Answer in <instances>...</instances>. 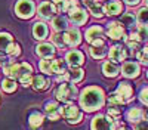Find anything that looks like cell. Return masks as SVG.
Wrapping results in <instances>:
<instances>
[{
	"label": "cell",
	"instance_id": "cell-1",
	"mask_svg": "<svg viewBox=\"0 0 148 130\" xmlns=\"http://www.w3.org/2000/svg\"><path fill=\"white\" fill-rule=\"evenodd\" d=\"M105 102V96H104V92L101 87H96V86H90V87H86L82 92V96H80V105L84 111H96L99 110L101 106Z\"/></svg>",
	"mask_w": 148,
	"mask_h": 130
},
{
	"label": "cell",
	"instance_id": "cell-2",
	"mask_svg": "<svg viewBox=\"0 0 148 130\" xmlns=\"http://www.w3.org/2000/svg\"><path fill=\"white\" fill-rule=\"evenodd\" d=\"M3 73L8 76V77H12V78H18L22 86H30L31 84V73H33V68L30 64L27 62H22V64H6L3 67Z\"/></svg>",
	"mask_w": 148,
	"mask_h": 130
},
{
	"label": "cell",
	"instance_id": "cell-3",
	"mask_svg": "<svg viewBox=\"0 0 148 130\" xmlns=\"http://www.w3.org/2000/svg\"><path fill=\"white\" fill-rule=\"evenodd\" d=\"M132 95H133V89L130 87V84L126 81H121L117 90L110 95L108 102H110V105H123L132 99Z\"/></svg>",
	"mask_w": 148,
	"mask_h": 130
},
{
	"label": "cell",
	"instance_id": "cell-4",
	"mask_svg": "<svg viewBox=\"0 0 148 130\" xmlns=\"http://www.w3.org/2000/svg\"><path fill=\"white\" fill-rule=\"evenodd\" d=\"M55 96L61 102H71L77 98V87L70 81H62L55 92Z\"/></svg>",
	"mask_w": 148,
	"mask_h": 130
},
{
	"label": "cell",
	"instance_id": "cell-5",
	"mask_svg": "<svg viewBox=\"0 0 148 130\" xmlns=\"http://www.w3.org/2000/svg\"><path fill=\"white\" fill-rule=\"evenodd\" d=\"M116 120L110 115H96L92 120V130H116Z\"/></svg>",
	"mask_w": 148,
	"mask_h": 130
},
{
	"label": "cell",
	"instance_id": "cell-6",
	"mask_svg": "<svg viewBox=\"0 0 148 130\" xmlns=\"http://www.w3.org/2000/svg\"><path fill=\"white\" fill-rule=\"evenodd\" d=\"M61 114L67 118V121L70 124H76V123H80L83 120V114L80 112V110L76 105L68 103V102L64 106H61Z\"/></svg>",
	"mask_w": 148,
	"mask_h": 130
},
{
	"label": "cell",
	"instance_id": "cell-7",
	"mask_svg": "<svg viewBox=\"0 0 148 130\" xmlns=\"http://www.w3.org/2000/svg\"><path fill=\"white\" fill-rule=\"evenodd\" d=\"M36 6L31 0H19V2L15 5V14L22 18V19H28L34 15Z\"/></svg>",
	"mask_w": 148,
	"mask_h": 130
},
{
	"label": "cell",
	"instance_id": "cell-8",
	"mask_svg": "<svg viewBox=\"0 0 148 130\" xmlns=\"http://www.w3.org/2000/svg\"><path fill=\"white\" fill-rule=\"evenodd\" d=\"M83 69L79 67H71L68 71H65L64 74H61L56 77V81H70V83H79L83 80Z\"/></svg>",
	"mask_w": 148,
	"mask_h": 130
},
{
	"label": "cell",
	"instance_id": "cell-9",
	"mask_svg": "<svg viewBox=\"0 0 148 130\" xmlns=\"http://www.w3.org/2000/svg\"><path fill=\"white\" fill-rule=\"evenodd\" d=\"M86 40H88L92 46H99V44H105L104 43V39H102V35H104V30L99 27V25H93L90 27L88 31H86Z\"/></svg>",
	"mask_w": 148,
	"mask_h": 130
},
{
	"label": "cell",
	"instance_id": "cell-10",
	"mask_svg": "<svg viewBox=\"0 0 148 130\" xmlns=\"http://www.w3.org/2000/svg\"><path fill=\"white\" fill-rule=\"evenodd\" d=\"M68 14H70L71 22H74L76 25H83V24L88 21V14H86V10L82 9L80 6H77V7H74V9L68 10Z\"/></svg>",
	"mask_w": 148,
	"mask_h": 130
},
{
	"label": "cell",
	"instance_id": "cell-11",
	"mask_svg": "<svg viewBox=\"0 0 148 130\" xmlns=\"http://www.w3.org/2000/svg\"><path fill=\"white\" fill-rule=\"evenodd\" d=\"M107 35L113 40H120L125 37V28L119 22H110L107 28Z\"/></svg>",
	"mask_w": 148,
	"mask_h": 130
},
{
	"label": "cell",
	"instance_id": "cell-12",
	"mask_svg": "<svg viewBox=\"0 0 148 130\" xmlns=\"http://www.w3.org/2000/svg\"><path fill=\"white\" fill-rule=\"evenodd\" d=\"M64 40L68 46H77L82 42V34L77 28H70L64 33Z\"/></svg>",
	"mask_w": 148,
	"mask_h": 130
},
{
	"label": "cell",
	"instance_id": "cell-13",
	"mask_svg": "<svg viewBox=\"0 0 148 130\" xmlns=\"http://www.w3.org/2000/svg\"><path fill=\"white\" fill-rule=\"evenodd\" d=\"M55 14H56V9L52 2H43L39 6V15L43 19H52Z\"/></svg>",
	"mask_w": 148,
	"mask_h": 130
},
{
	"label": "cell",
	"instance_id": "cell-14",
	"mask_svg": "<svg viewBox=\"0 0 148 130\" xmlns=\"http://www.w3.org/2000/svg\"><path fill=\"white\" fill-rule=\"evenodd\" d=\"M65 61L71 67H80L84 62V56L80 50H70L65 56Z\"/></svg>",
	"mask_w": 148,
	"mask_h": 130
},
{
	"label": "cell",
	"instance_id": "cell-15",
	"mask_svg": "<svg viewBox=\"0 0 148 130\" xmlns=\"http://www.w3.org/2000/svg\"><path fill=\"white\" fill-rule=\"evenodd\" d=\"M108 56L113 62H120V61H125V58L127 56V52L123 46H113L108 52Z\"/></svg>",
	"mask_w": 148,
	"mask_h": 130
},
{
	"label": "cell",
	"instance_id": "cell-16",
	"mask_svg": "<svg viewBox=\"0 0 148 130\" xmlns=\"http://www.w3.org/2000/svg\"><path fill=\"white\" fill-rule=\"evenodd\" d=\"M36 53L43 59H49L55 55V47L51 43H42L36 47Z\"/></svg>",
	"mask_w": 148,
	"mask_h": 130
},
{
	"label": "cell",
	"instance_id": "cell-17",
	"mask_svg": "<svg viewBox=\"0 0 148 130\" xmlns=\"http://www.w3.org/2000/svg\"><path fill=\"white\" fill-rule=\"evenodd\" d=\"M121 73L127 78H135L139 74V65L136 62H126L121 67Z\"/></svg>",
	"mask_w": 148,
	"mask_h": 130
},
{
	"label": "cell",
	"instance_id": "cell-18",
	"mask_svg": "<svg viewBox=\"0 0 148 130\" xmlns=\"http://www.w3.org/2000/svg\"><path fill=\"white\" fill-rule=\"evenodd\" d=\"M45 112L46 115L51 118V120H58L59 115H61V106L56 103V102H47L45 105Z\"/></svg>",
	"mask_w": 148,
	"mask_h": 130
},
{
	"label": "cell",
	"instance_id": "cell-19",
	"mask_svg": "<svg viewBox=\"0 0 148 130\" xmlns=\"http://www.w3.org/2000/svg\"><path fill=\"white\" fill-rule=\"evenodd\" d=\"M104 10L107 12V15L114 16V15L121 14V10H123V5H121L120 0H110V2L105 5Z\"/></svg>",
	"mask_w": 148,
	"mask_h": 130
},
{
	"label": "cell",
	"instance_id": "cell-20",
	"mask_svg": "<svg viewBox=\"0 0 148 130\" xmlns=\"http://www.w3.org/2000/svg\"><path fill=\"white\" fill-rule=\"evenodd\" d=\"M47 34H49V30H47L46 24H43V22L34 24V27H33V35H34V39L43 40V39L47 37Z\"/></svg>",
	"mask_w": 148,
	"mask_h": 130
},
{
	"label": "cell",
	"instance_id": "cell-21",
	"mask_svg": "<svg viewBox=\"0 0 148 130\" xmlns=\"http://www.w3.org/2000/svg\"><path fill=\"white\" fill-rule=\"evenodd\" d=\"M102 73L105 77H116L119 73H120V68L116 62L113 61H107L102 64Z\"/></svg>",
	"mask_w": 148,
	"mask_h": 130
},
{
	"label": "cell",
	"instance_id": "cell-22",
	"mask_svg": "<svg viewBox=\"0 0 148 130\" xmlns=\"http://www.w3.org/2000/svg\"><path fill=\"white\" fill-rule=\"evenodd\" d=\"M31 86L34 90H45L49 87V80L43 76H36L31 78Z\"/></svg>",
	"mask_w": 148,
	"mask_h": 130
},
{
	"label": "cell",
	"instance_id": "cell-23",
	"mask_svg": "<svg viewBox=\"0 0 148 130\" xmlns=\"http://www.w3.org/2000/svg\"><path fill=\"white\" fill-rule=\"evenodd\" d=\"M86 5H88V7H89V10H90V14L95 16V18H102L104 16V7L98 3V2H95V0H88L86 2Z\"/></svg>",
	"mask_w": 148,
	"mask_h": 130
},
{
	"label": "cell",
	"instance_id": "cell-24",
	"mask_svg": "<svg viewBox=\"0 0 148 130\" xmlns=\"http://www.w3.org/2000/svg\"><path fill=\"white\" fill-rule=\"evenodd\" d=\"M12 43H14V37L9 33H0V52L6 53Z\"/></svg>",
	"mask_w": 148,
	"mask_h": 130
},
{
	"label": "cell",
	"instance_id": "cell-25",
	"mask_svg": "<svg viewBox=\"0 0 148 130\" xmlns=\"http://www.w3.org/2000/svg\"><path fill=\"white\" fill-rule=\"evenodd\" d=\"M52 25H53V30H55V31L61 33V31H65V30H67L68 21H67L65 16H56V18H53V21H52Z\"/></svg>",
	"mask_w": 148,
	"mask_h": 130
},
{
	"label": "cell",
	"instance_id": "cell-26",
	"mask_svg": "<svg viewBox=\"0 0 148 130\" xmlns=\"http://www.w3.org/2000/svg\"><path fill=\"white\" fill-rule=\"evenodd\" d=\"M90 56L92 58H95V59H101V58H104L108 52H107V47H105V44H99V46H92L90 47Z\"/></svg>",
	"mask_w": 148,
	"mask_h": 130
},
{
	"label": "cell",
	"instance_id": "cell-27",
	"mask_svg": "<svg viewBox=\"0 0 148 130\" xmlns=\"http://www.w3.org/2000/svg\"><path fill=\"white\" fill-rule=\"evenodd\" d=\"M126 117H127V120L132 121V123H139V121H142V118H144V112L139 108H130Z\"/></svg>",
	"mask_w": 148,
	"mask_h": 130
},
{
	"label": "cell",
	"instance_id": "cell-28",
	"mask_svg": "<svg viewBox=\"0 0 148 130\" xmlns=\"http://www.w3.org/2000/svg\"><path fill=\"white\" fill-rule=\"evenodd\" d=\"M43 120H45V117L40 114V112H31L30 117H28V123L33 129H37V127H40L43 124Z\"/></svg>",
	"mask_w": 148,
	"mask_h": 130
},
{
	"label": "cell",
	"instance_id": "cell-29",
	"mask_svg": "<svg viewBox=\"0 0 148 130\" xmlns=\"http://www.w3.org/2000/svg\"><path fill=\"white\" fill-rule=\"evenodd\" d=\"M141 42H142V39L139 37L138 33H133V34L129 35V37H126V43H127V46L130 47V49H138V47L141 46Z\"/></svg>",
	"mask_w": 148,
	"mask_h": 130
},
{
	"label": "cell",
	"instance_id": "cell-30",
	"mask_svg": "<svg viewBox=\"0 0 148 130\" xmlns=\"http://www.w3.org/2000/svg\"><path fill=\"white\" fill-rule=\"evenodd\" d=\"M65 61L62 59H52V69H53V74H64L65 73Z\"/></svg>",
	"mask_w": 148,
	"mask_h": 130
},
{
	"label": "cell",
	"instance_id": "cell-31",
	"mask_svg": "<svg viewBox=\"0 0 148 130\" xmlns=\"http://www.w3.org/2000/svg\"><path fill=\"white\" fill-rule=\"evenodd\" d=\"M136 21L141 25H148V7H141L136 12Z\"/></svg>",
	"mask_w": 148,
	"mask_h": 130
},
{
	"label": "cell",
	"instance_id": "cell-32",
	"mask_svg": "<svg viewBox=\"0 0 148 130\" xmlns=\"http://www.w3.org/2000/svg\"><path fill=\"white\" fill-rule=\"evenodd\" d=\"M39 68H40L42 73H45V74H53V69H52V59L49 58V59H43V61H40Z\"/></svg>",
	"mask_w": 148,
	"mask_h": 130
},
{
	"label": "cell",
	"instance_id": "cell-33",
	"mask_svg": "<svg viewBox=\"0 0 148 130\" xmlns=\"http://www.w3.org/2000/svg\"><path fill=\"white\" fill-rule=\"evenodd\" d=\"M2 89H3L6 93L15 92V89H16V83H15V80L12 78V77H9V78L3 80V83H2Z\"/></svg>",
	"mask_w": 148,
	"mask_h": 130
},
{
	"label": "cell",
	"instance_id": "cell-34",
	"mask_svg": "<svg viewBox=\"0 0 148 130\" xmlns=\"http://www.w3.org/2000/svg\"><path fill=\"white\" fill-rule=\"evenodd\" d=\"M53 6L56 12H68L70 0H53Z\"/></svg>",
	"mask_w": 148,
	"mask_h": 130
},
{
	"label": "cell",
	"instance_id": "cell-35",
	"mask_svg": "<svg viewBox=\"0 0 148 130\" xmlns=\"http://www.w3.org/2000/svg\"><path fill=\"white\" fill-rule=\"evenodd\" d=\"M135 22H136V16H135L133 14H125L121 16V24L126 27H133Z\"/></svg>",
	"mask_w": 148,
	"mask_h": 130
},
{
	"label": "cell",
	"instance_id": "cell-36",
	"mask_svg": "<svg viewBox=\"0 0 148 130\" xmlns=\"http://www.w3.org/2000/svg\"><path fill=\"white\" fill-rule=\"evenodd\" d=\"M138 59L141 61V64L148 65V46L144 47V49H141V50L138 52Z\"/></svg>",
	"mask_w": 148,
	"mask_h": 130
},
{
	"label": "cell",
	"instance_id": "cell-37",
	"mask_svg": "<svg viewBox=\"0 0 148 130\" xmlns=\"http://www.w3.org/2000/svg\"><path fill=\"white\" fill-rule=\"evenodd\" d=\"M120 114H121V111L119 108V105H110V108H108V115L110 117H113L114 120H117V118L120 117Z\"/></svg>",
	"mask_w": 148,
	"mask_h": 130
},
{
	"label": "cell",
	"instance_id": "cell-38",
	"mask_svg": "<svg viewBox=\"0 0 148 130\" xmlns=\"http://www.w3.org/2000/svg\"><path fill=\"white\" fill-rule=\"evenodd\" d=\"M9 56H18L19 53H21V47H19V44H16V43H12L10 46H9V49H8V52H6Z\"/></svg>",
	"mask_w": 148,
	"mask_h": 130
},
{
	"label": "cell",
	"instance_id": "cell-39",
	"mask_svg": "<svg viewBox=\"0 0 148 130\" xmlns=\"http://www.w3.org/2000/svg\"><path fill=\"white\" fill-rule=\"evenodd\" d=\"M52 42L53 44H56L58 47H64L65 46V40H64V34H55L53 37H52Z\"/></svg>",
	"mask_w": 148,
	"mask_h": 130
},
{
	"label": "cell",
	"instance_id": "cell-40",
	"mask_svg": "<svg viewBox=\"0 0 148 130\" xmlns=\"http://www.w3.org/2000/svg\"><path fill=\"white\" fill-rule=\"evenodd\" d=\"M138 34H139V37L144 40H148V25H139L138 28Z\"/></svg>",
	"mask_w": 148,
	"mask_h": 130
},
{
	"label": "cell",
	"instance_id": "cell-41",
	"mask_svg": "<svg viewBox=\"0 0 148 130\" xmlns=\"http://www.w3.org/2000/svg\"><path fill=\"white\" fill-rule=\"evenodd\" d=\"M139 101H141L144 105H148V87H144V89L139 92Z\"/></svg>",
	"mask_w": 148,
	"mask_h": 130
},
{
	"label": "cell",
	"instance_id": "cell-42",
	"mask_svg": "<svg viewBox=\"0 0 148 130\" xmlns=\"http://www.w3.org/2000/svg\"><path fill=\"white\" fill-rule=\"evenodd\" d=\"M10 61H9V59H8V56H6V53L5 52H0V65H6V64H9Z\"/></svg>",
	"mask_w": 148,
	"mask_h": 130
},
{
	"label": "cell",
	"instance_id": "cell-43",
	"mask_svg": "<svg viewBox=\"0 0 148 130\" xmlns=\"http://www.w3.org/2000/svg\"><path fill=\"white\" fill-rule=\"evenodd\" d=\"M135 130H148V121H139Z\"/></svg>",
	"mask_w": 148,
	"mask_h": 130
},
{
	"label": "cell",
	"instance_id": "cell-44",
	"mask_svg": "<svg viewBox=\"0 0 148 130\" xmlns=\"http://www.w3.org/2000/svg\"><path fill=\"white\" fill-rule=\"evenodd\" d=\"M125 2H126L129 6H135V5L139 3V0H125Z\"/></svg>",
	"mask_w": 148,
	"mask_h": 130
},
{
	"label": "cell",
	"instance_id": "cell-45",
	"mask_svg": "<svg viewBox=\"0 0 148 130\" xmlns=\"http://www.w3.org/2000/svg\"><path fill=\"white\" fill-rule=\"evenodd\" d=\"M117 130H127L126 127H120V129H117Z\"/></svg>",
	"mask_w": 148,
	"mask_h": 130
},
{
	"label": "cell",
	"instance_id": "cell-46",
	"mask_svg": "<svg viewBox=\"0 0 148 130\" xmlns=\"http://www.w3.org/2000/svg\"><path fill=\"white\" fill-rule=\"evenodd\" d=\"M145 118H147V120H148V111L145 112Z\"/></svg>",
	"mask_w": 148,
	"mask_h": 130
},
{
	"label": "cell",
	"instance_id": "cell-47",
	"mask_svg": "<svg viewBox=\"0 0 148 130\" xmlns=\"http://www.w3.org/2000/svg\"><path fill=\"white\" fill-rule=\"evenodd\" d=\"M147 5H148V0H147Z\"/></svg>",
	"mask_w": 148,
	"mask_h": 130
},
{
	"label": "cell",
	"instance_id": "cell-48",
	"mask_svg": "<svg viewBox=\"0 0 148 130\" xmlns=\"http://www.w3.org/2000/svg\"><path fill=\"white\" fill-rule=\"evenodd\" d=\"M147 77H148V73H147Z\"/></svg>",
	"mask_w": 148,
	"mask_h": 130
}]
</instances>
